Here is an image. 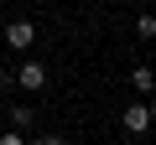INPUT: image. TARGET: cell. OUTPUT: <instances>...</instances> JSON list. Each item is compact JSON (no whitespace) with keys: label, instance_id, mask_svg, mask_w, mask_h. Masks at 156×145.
I'll use <instances>...</instances> for the list:
<instances>
[{"label":"cell","instance_id":"cell-7","mask_svg":"<svg viewBox=\"0 0 156 145\" xmlns=\"http://www.w3.org/2000/svg\"><path fill=\"white\" fill-rule=\"evenodd\" d=\"M0 145H26V130H5V135H0Z\"/></svg>","mask_w":156,"mask_h":145},{"label":"cell","instance_id":"cell-2","mask_svg":"<svg viewBox=\"0 0 156 145\" xmlns=\"http://www.w3.org/2000/svg\"><path fill=\"white\" fill-rule=\"evenodd\" d=\"M31 42H37V26H31L26 16L5 26V47H11V52H31Z\"/></svg>","mask_w":156,"mask_h":145},{"label":"cell","instance_id":"cell-8","mask_svg":"<svg viewBox=\"0 0 156 145\" xmlns=\"http://www.w3.org/2000/svg\"><path fill=\"white\" fill-rule=\"evenodd\" d=\"M0 88H16V67H0Z\"/></svg>","mask_w":156,"mask_h":145},{"label":"cell","instance_id":"cell-3","mask_svg":"<svg viewBox=\"0 0 156 145\" xmlns=\"http://www.w3.org/2000/svg\"><path fill=\"white\" fill-rule=\"evenodd\" d=\"M16 88H31V93H37V88H47V67H42L37 57H26V62L16 67Z\"/></svg>","mask_w":156,"mask_h":145},{"label":"cell","instance_id":"cell-9","mask_svg":"<svg viewBox=\"0 0 156 145\" xmlns=\"http://www.w3.org/2000/svg\"><path fill=\"white\" fill-rule=\"evenodd\" d=\"M31 145H68V140H62V135H37Z\"/></svg>","mask_w":156,"mask_h":145},{"label":"cell","instance_id":"cell-11","mask_svg":"<svg viewBox=\"0 0 156 145\" xmlns=\"http://www.w3.org/2000/svg\"><path fill=\"white\" fill-rule=\"evenodd\" d=\"M0 5H5V0H0Z\"/></svg>","mask_w":156,"mask_h":145},{"label":"cell","instance_id":"cell-4","mask_svg":"<svg viewBox=\"0 0 156 145\" xmlns=\"http://www.w3.org/2000/svg\"><path fill=\"white\" fill-rule=\"evenodd\" d=\"M130 88L151 99V93H156V72H151V67H130Z\"/></svg>","mask_w":156,"mask_h":145},{"label":"cell","instance_id":"cell-1","mask_svg":"<svg viewBox=\"0 0 156 145\" xmlns=\"http://www.w3.org/2000/svg\"><path fill=\"white\" fill-rule=\"evenodd\" d=\"M120 130L125 135H146L151 130V104H125L120 109Z\"/></svg>","mask_w":156,"mask_h":145},{"label":"cell","instance_id":"cell-10","mask_svg":"<svg viewBox=\"0 0 156 145\" xmlns=\"http://www.w3.org/2000/svg\"><path fill=\"white\" fill-rule=\"evenodd\" d=\"M146 104H151V130H156V93H151V99H146Z\"/></svg>","mask_w":156,"mask_h":145},{"label":"cell","instance_id":"cell-5","mask_svg":"<svg viewBox=\"0 0 156 145\" xmlns=\"http://www.w3.org/2000/svg\"><path fill=\"white\" fill-rule=\"evenodd\" d=\"M11 124H16V130H31V104H16V109H11Z\"/></svg>","mask_w":156,"mask_h":145},{"label":"cell","instance_id":"cell-6","mask_svg":"<svg viewBox=\"0 0 156 145\" xmlns=\"http://www.w3.org/2000/svg\"><path fill=\"white\" fill-rule=\"evenodd\" d=\"M135 36H140V42H151V36H156V16H151V11L135 21Z\"/></svg>","mask_w":156,"mask_h":145}]
</instances>
